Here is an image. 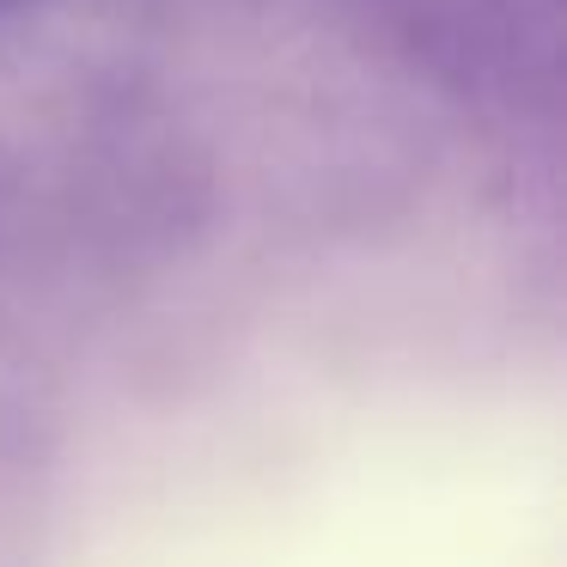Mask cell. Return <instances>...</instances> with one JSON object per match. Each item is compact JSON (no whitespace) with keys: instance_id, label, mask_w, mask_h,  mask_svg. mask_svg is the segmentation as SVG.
<instances>
[{"instance_id":"1","label":"cell","mask_w":567,"mask_h":567,"mask_svg":"<svg viewBox=\"0 0 567 567\" xmlns=\"http://www.w3.org/2000/svg\"><path fill=\"white\" fill-rule=\"evenodd\" d=\"M19 7H31V0H0V13H19Z\"/></svg>"}]
</instances>
